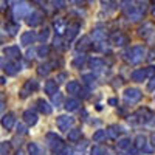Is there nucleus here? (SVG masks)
I'll return each mask as SVG.
<instances>
[{"mask_svg": "<svg viewBox=\"0 0 155 155\" xmlns=\"http://www.w3.org/2000/svg\"><path fill=\"white\" fill-rule=\"evenodd\" d=\"M144 54H146L144 47H141V45H134L130 50L127 51V61L130 62V64H140L141 61H143Z\"/></svg>", "mask_w": 155, "mask_h": 155, "instance_id": "nucleus-1", "label": "nucleus"}, {"mask_svg": "<svg viewBox=\"0 0 155 155\" xmlns=\"http://www.w3.org/2000/svg\"><path fill=\"white\" fill-rule=\"evenodd\" d=\"M47 140H48V144L51 147V150L59 153L62 149H64V143H62V140L56 135V134H48L47 135Z\"/></svg>", "mask_w": 155, "mask_h": 155, "instance_id": "nucleus-2", "label": "nucleus"}, {"mask_svg": "<svg viewBox=\"0 0 155 155\" xmlns=\"http://www.w3.org/2000/svg\"><path fill=\"white\" fill-rule=\"evenodd\" d=\"M31 12H33V11H31L30 3L23 2V0H19V5H16V6H14V14H16L17 17H25V16H30Z\"/></svg>", "mask_w": 155, "mask_h": 155, "instance_id": "nucleus-3", "label": "nucleus"}, {"mask_svg": "<svg viewBox=\"0 0 155 155\" xmlns=\"http://www.w3.org/2000/svg\"><path fill=\"white\" fill-rule=\"evenodd\" d=\"M73 123H74V120L71 118V116H67V115H61L56 120V124L59 127V130H64V132L68 130V129L73 126Z\"/></svg>", "mask_w": 155, "mask_h": 155, "instance_id": "nucleus-4", "label": "nucleus"}, {"mask_svg": "<svg viewBox=\"0 0 155 155\" xmlns=\"http://www.w3.org/2000/svg\"><path fill=\"white\" fill-rule=\"evenodd\" d=\"M127 36L123 34L121 31H115L110 34V44L112 45H116V47H121V45H126L127 44Z\"/></svg>", "mask_w": 155, "mask_h": 155, "instance_id": "nucleus-5", "label": "nucleus"}, {"mask_svg": "<svg viewBox=\"0 0 155 155\" xmlns=\"http://www.w3.org/2000/svg\"><path fill=\"white\" fill-rule=\"evenodd\" d=\"M124 99L127 102H138L141 99V92L138 88H127L124 92Z\"/></svg>", "mask_w": 155, "mask_h": 155, "instance_id": "nucleus-6", "label": "nucleus"}, {"mask_svg": "<svg viewBox=\"0 0 155 155\" xmlns=\"http://www.w3.org/2000/svg\"><path fill=\"white\" fill-rule=\"evenodd\" d=\"M42 19H44V14H42V12L33 11L31 14L28 16V19H27V23L30 25V27H36V25H39V23L42 22Z\"/></svg>", "mask_w": 155, "mask_h": 155, "instance_id": "nucleus-7", "label": "nucleus"}, {"mask_svg": "<svg viewBox=\"0 0 155 155\" xmlns=\"http://www.w3.org/2000/svg\"><path fill=\"white\" fill-rule=\"evenodd\" d=\"M53 27H54V31H56V34L58 36H64L65 34V31H67V23L64 22L62 19H56L54 20V23H53Z\"/></svg>", "mask_w": 155, "mask_h": 155, "instance_id": "nucleus-8", "label": "nucleus"}, {"mask_svg": "<svg viewBox=\"0 0 155 155\" xmlns=\"http://www.w3.org/2000/svg\"><path fill=\"white\" fill-rule=\"evenodd\" d=\"M76 48H78V51H88L90 48H92V42H90V37L88 36H84V37H81V41L78 42V45H76Z\"/></svg>", "mask_w": 155, "mask_h": 155, "instance_id": "nucleus-9", "label": "nucleus"}, {"mask_svg": "<svg viewBox=\"0 0 155 155\" xmlns=\"http://www.w3.org/2000/svg\"><path fill=\"white\" fill-rule=\"evenodd\" d=\"M155 33V28H153V25L152 23H144L143 27L140 28V36L141 37H144V39H147L149 36H152Z\"/></svg>", "mask_w": 155, "mask_h": 155, "instance_id": "nucleus-10", "label": "nucleus"}, {"mask_svg": "<svg viewBox=\"0 0 155 155\" xmlns=\"http://www.w3.org/2000/svg\"><path fill=\"white\" fill-rule=\"evenodd\" d=\"M146 78H149V74H147V70H146V68H138V70H135V71L132 73V79H134V81H137V82L144 81Z\"/></svg>", "mask_w": 155, "mask_h": 155, "instance_id": "nucleus-11", "label": "nucleus"}, {"mask_svg": "<svg viewBox=\"0 0 155 155\" xmlns=\"http://www.w3.org/2000/svg\"><path fill=\"white\" fill-rule=\"evenodd\" d=\"M143 12L144 11H141L140 8H137V6H134L130 11H129V12H126V14H127V17L129 19H130V20H134V22H137V20H140L141 17H143Z\"/></svg>", "mask_w": 155, "mask_h": 155, "instance_id": "nucleus-12", "label": "nucleus"}, {"mask_svg": "<svg viewBox=\"0 0 155 155\" xmlns=\"http://www.w3.org/2000/svg\"><path fill=\"white\" fill-rule=\"evenodd\" d=\"M79 28H81L79 23H71V25H68V28H67V39H68V41H73V39L76 37Z\"/></svg>", "mask_w": 155, "mask_h": 155, "instance_id": "nucleus-13", "label": "nucleus"}, {"mask_svg": "<svg viewBox=\"0 0 155 155\" xmlns=\"http://www.w3.org/2000/svg\"><path fill=\"white\" fill-rule=\"evenodd\" d=\"M137 115L138 116H141L140 118V123H149V120L152 118V112L149 110V109H140L138 112H137Z\"/></svg>", "mask_w": 155, "mask_h": 155, "instance_id": "nucleus-14", "label": "nucleus"}, {"mask_svg": "<svg viewBox=\"0 0 155 155\" xmlns=\"http://www.w3.org/2000/svg\"><path fill=\"white\" fill-rule=\"evenodd\" d=\"M3 53H5V56H8V58H11V59L20 58V51H19L17 47H6V48L3 50Z\"/></svg>", "mask_w": 155, "mask_h": 155, "instance_id": "nucleus-15", "label": "nucleus"}, {"mask_svg": "<svg viewBox=\"0 0 155 155\" xmlns=\"http://www.w3.org/2000/svg\"><path fill=\"white\" fill-rule=\"evenodd\" d=\"M45 92H47L48 95H54V93H58V82H56L54 79L47 81V84H45Z\"/></svg>", "mask_w": 155, "mask_h": 155, "instance_id": "nucleus-16", "label": "nucleus"}, {"mask_svg": "<svg viewBox=\"0 0 155 155\" xmlns=\"http://www.w3.org/2000/svg\"><path fill=\"white\" fill-rule=\"evenodd\" d=\"M34 39H36L34 33H33V31H27V33L22 34V44H23V45H30V44L34 42Z\"/></svg>", "mask_w": 155, "mask_h": 155, "instance_id": "nucleus-17", "label": "nucleus"}, {"mask_svg": "<svg viewBox=\"0 0 155 155\" xmlns=\"http://www.w3.org/2000/svg\"><path fill=\"white\" fill-rule=\"evenodd\" d=\"M65 109H67L68 112H74V110H78V109H79V101L74 99V98H70V99L65 102Z\"/></svg>", "mask_w": 155, "mask_h": 155, "instance_id": "nucleus-18", "label": "nucleus"}, {"mask_svg": "<svg viewBox=\"0 0 155 155\" xmlns=\"http://www.w3.org/2000/svg\"><path fill=\"white\" fill-rule=\"evenodd\" d=\"M23 118H25V123H27V124H31V126H34V124L37 123L36 113H33V112H30V110L23 113Z\"/></svg>", "mask_w": 155, "mask_h": 155, "instance_id": "nucleus-19", "label": "nucleus"}, {"mask_svg": "<svg viewBox=\"0 0 155 155\" xmlns=\"http://www.w3.org/2000/svg\"><path fill=\"white\" fill-rule=\"evenodd\" d=\"M90 67H92L93 70H102L104 68V61H102L101 58H93L92 61H90Z\"/></svg>", "mask_w": 155, "mask_h": 155, "instance_id": "nucleus-20", "label": "nucleus"}, {"mask_svg": "<svg viewBox=\"0 0 155 155\" xmlns=\"http://www.w3.org/2000/svg\"><path fill=\"white\" fill-rule=\"evenodd\" d=\"M79 90H81V85L78 81H70L67 84V92L68 93H79Z\"/></svg>", "mask_w": 155, "mask_h": 155, "instance_id": "nucleus-21", "label": "nucleus"}, {"mask_svg": "<svg viewBox=\"0 0 155 155\" xmlns=\"http://www.w3.org/2000/svg\"><path fill=\"white\" fill-rule=\"evenodd\" d=\"M106 135L110 138V140H115V138H118L120 135V127H116V126H110L107 130H106Z\"/></svg>", "mask_w": 155, "mask_h": 155, "instance_id": "nucleus-22", "label": "nucleus"}, {"mask_svg": "<svg viewBox=\"0 0 155 155\" xmlns=\"http://www.w3.org/2000/svg\"><path fill=\"white\" fill-rule=\"evenodd\" d=\"M37 109L41 110L42 113H45V115H50V113H51V107L48 106V102H45L44 99L37 101Z\"/></svg>", "mask_w": 155, "mask_h": 155, "instance_id": "nucleus-23", "label": "nucleus"}, {"mask_svg": "<svg viewBox=\"0 0 155 155\" xmlns=\"http://www.w3.org/2000/svg\"><path fill=\"white\" fill-rule=\"evenodd\" d=\"M2 126L6 127V129H11L12 126H14V115H12V113H8L5 118L2 120Z\"/></svg>", "mask_w": 155, "mask_h": 155, "instance_id": "nucleus-24", "label": "nucleus"}, {"mask_svg": "<svg viewBox=\"0 0 155 155\" xmlns=\"http://www.w3.org/2000/svg\"><path fill=\"white\" fill-rule=\"evenodd\" d=\"M130 146H132L130 138H121V140L118 141V147H120L121 150H130Z\"/></svg>", "mask_w": 155, "mask_h": 155, "instance_id": "nucleus-25", "label": "nucleus"}, {"mask_svg": "<svg viewBox=\"0 0 155 155\" xmlns=\"http://www.w3.org/2000/svg\"><path fill=\"white\" fill-rule=\"evenodd\" d=\"M101 6H102V9L113 11L116 8V0H101Z\"/></svg>", "mask_w": 155, "mask_h": 155, "instance_id": "nucleus-26", "label": "nucleus"}, {"mask_svg": "<svg viewBox=\"0 0 155 155\" xmlns=\"http://www.w3.org/2000/svg\"><path fill=\"white\" fill-rule=\"evenodd\" d=\"M81 138V129H71L68 132V140L70 141H78Z\"/></svg>", "mask_w": 155, "mask_h": 155, "instance_id": "nucleus-27", "label": "nucleus"}, {"mask_svg": "<svg viewBox=\"0 0 155 155\" xmlns=\"http://www.w3.org/2000/svg\"><path fill=\"white\" fill-rule=\"evenodd\" d=\"M84 64H85V56L81 54V56H76V58H74V61H73V67H74V68H81Z\"/></svg>", "mask_w": 155, "mask_h": 155, "instance_id": "nucleus-28", "label": "nucleus"}, {"mask_svg": "<svg viewBox=\"0 0 155 155\" xmlns=\"http://www.w3.org/2000/svg\"><path fill=\"white\" fill-rule=\"evenodd\" d=\"M135 141H137V143H135V144H137V149H144L146 144H147V143H146V137H143V135L137 137Z\"/></svg>", "mask_w": 155, "mask_h": 155, "instance_id": "nucleus-29", "label": "nucleus"}, {"mask_svg": "<svg viewBox=\"0 0 155 155\" xmlns=\"http://www.w3.org/2000/svg\"><path fill=\"white\" fill-rule=\"evenodd\" d=\"M106 138V130H96L93 134V141H101Z\"/></svg>", "mask_w": 155, "mask_h": 155, "instance_id": "nucleus-30", "label": "nucleus"}, {"mask_svg": "<svg viewBox=\"0 0 155 155\" xmlns=\"http://www.w3.org/2000/svg\"><path fill=\"white\" fill-rule=\"evenodd\" d=\"M17 67L16 65H12V64H8V65H5V71L8 73V74H16L17 73Z\"/></svg>", "mask_w": 155, "mask_h": 155, "instance_id": "nucleus-31", "label": "nucleus"}, {"mask_svg": "<svg viewBox=\"0 0 155 155\" xmlns=\"http://www.w3.org/2000/svg\"><path fill=\"white\" fill-rule=\"evenodd\" d=\"M37 53H39V56H42V58H44V56H47V54L50 53V48H48L47 45H42V47H39V48H37Z\"/></svg>", "mask_w": 155, "mask_h": 155, "instance_id": "nucleus-32", "label": "nucleus"}, {"mask_svg": "<svg viewBox=\"0 0 155 155\" xmlns=\"http://www.w3.org/2000/svg\"><path fill=\"white\" fill-rule=\"evenodd\" d=\"M28 149H30V153L31 155H41V149H39L37 144H34V143H31Z\"/></svg>", "mask_w": 155, "mask_h": 155, "instance_id": "nucleus-33", "label": "nucleus"}, {"mask_svg": "<svg viewBox=\"0 0 155 155\" xmlns=\"http://www.w3.org/2000/svg\"><path fill=\"white\" fill-rule=\"evenodd\" d=\"M8 31H9V34H16L19 31V25L17 23H8Z\"/></svg>", "mask_w": 155, "mask_h": 155, "instance_id": "nucleus-34", "label": "nucleus"}, {"mask_svg": "<svg viewBox=\"0 0 155 155\" xmlns=\"http://www.w3.org/2000/svg\"><path fill=\"white\" fill-rule=\"evenodd\" d=\"M82 81H85L87 84H92V82H95V76L93 74H82Z\"/></svg>", "mask_w": 155, "mask_h": 155, "instance_id": "nucleus-35", "label": "nucleus"}, {"mask_svg": "<svg viewBox=\"0 0 155 155\" xmlns=\"http://www.w3.org/2000/svg\"><path fill=\"white\" fill-rule=\"evenodd\" d=\"M92 155H104V149L99 147V146H95L92 149Z\"/></svg>", "mask_w": 155, "mask_h": 155, "instance_id": "nucleus-36", "label": "nucleus"}, {"mask_svg": "<svg viewBox=\"0 0 155 155\" xmlns=\"http://www.w3.org/2000/svg\"><path fill=\"white\" fill-rule=\"evenodd\" d=\"M50 64H47V65H42V67H39V74H47L50 71Z\"/></svg>", "mask_w": 155, "mask_h": 155, "instance_id": "nucleus-37", "label": "nucleus"}, {"mask_svg": "<svg viewBox=\"0 0 155 155\" xmlns=\"http://www.w3.org/2000/svg\"><path fill=\"white\" fill-rule=\"evenodd\" d=\"M8 152H9V144H6V143L0 144V153H2V155H6Z\"/></svg>", "mask_w": 155, "mask_h": 155, "instance_id": "nucleus-38", "label": "nucleus"}, {"mask_svg": "<svg viewBox=\"0 0 155 155\" xmlns=\"http://www.w3.org/2000/svg\"><path fill=\"white\" fill-rule=\"evenodd\" d=\"M25 88H28V90H36V88H37V82H36V81H28L27 85H25Z\"/></svg>", "mask_w": 155, "mask_h": 155, "instance_id": "nucleus-39", "label": "nucleus"}, {"mask_svg": "<svg viewBox=\"0 0 155 155\" xmlns=\"http://www.w3.org/2000/svg\"><path fill=\"white\" fill-rule=\"evenodd\" d=\"M53 102L56 106H59L61 102H62V95L61 93H56V95H53Z\"/></svg>", "mask_w": 155, "mask_h": 155, "instance_id": "nucleus-40", "label": "nucleus"}, {"mask_svg": "<svg viewBox=\"0 0 155 155\" xmlns=\"http://www.w3.org/2000/svg\"><path fill=\"white\" fill-rule=\"evenodd\" d=\"M39 39H41V41H47V39H48V28L42 30V33L39 34Z\"/></svg>", "mask_w": 155, "mask_h": 155, "instance_id": "nucleus-41", "label": "nucleus"}, {"mask_svg": "<svg viewBox=\"0 0 155 155\" xmlns=\"http://www.w3.org/2000/svg\"><path fill=\"white\" fill-rule=\"evenodd\" d=\"M147 90H150V92H153V90H155V76H152L150 82L147 84Z\"/></svg>", "mask_w": 155, "mask_h": 155, "instance_id": "nucleus-42", "label": "nucleus"}, {"mask_svg": "<svg viewBox=\"0 0 155 155\" xmlns=\"http://www.w3.org/2000/svg\"><path fill=\"white\" fill-rule=\"evenodd\" d=\"M146 70H147V74H149V76H155V67H153V65L147 67Z\"/></svg>", "mask_w": 155, "mask_h": 155, "instance_id": "nucleus-43", "label": "nucleus"}, {"mask_svg": "<svg viewBox=\"0 0 155 155\" xmlns=\"http://www.w3.org/2000/svg\"><path fill=\"white\" fill-rule=\"evenodd\" d=\"M5 8H6V0H0V9L3 11Z\"/></svg>", "mask_w": 155, "mask_h": 155, "instance_id": "nucleus-44", "label": "nucleus"}, {"mask_svg": "<svg viewBox=\"0 0 155 155\" xmlns=\"http://www.w3.org/2000/svg\"><path fill=\"white\" fill-rule=\"evenodd\" d=\"M73 2H74L76 5H84V3H85V0H73Z\"/></svg>", "mask_w": 155, "mask_h": 155, "instance_id": "nucleus-45", "label": "nucleus"}, {"mask_svg": "<svg viewBox=\"0 0 155 155\" xmlns=\"http://www.w3.org/2000/svg\"><path fill=\"white\" fill-rule=\"evenodd\" d=\"M109 104H112V106H115V104H116V99H109Z\"/></svg>", "mask_w": 155, "mask_h": 155, "instance_id": "nucleus-46", "label": "nucleus"}, {"mask_svg": "<svg viewBox=\"0 0 155 155\" xmlns=\"http://www.w3.org/2000/svg\"><path fill=\"white\" fill-rule=\"evenodd\" d=\"M34 2H36V3H42V2H44V0H34Z\"/></svg>", "mask_w": 155, "mask_h": 155, "instance_id": "nucleus-47", "label": "nucleus"}, {"mask_svg": "<svg viewBox=\"0 0 155 155\" xmlns=\"http://www.w3.org/2000/svg\"><path fill=\"white\" fill-rule=\"evenodd\" d=\"M152 14H153V17H155V6L152 8Z\"/></svg>", "mask_w": 155, "mask_h": 155, "instance_id": "nucleus-48", "label": "nucleus"}, {"mask_svg": "<svg viewBox=\"0 0 155 155\" xmlns=\"http://www.w3.org/2000/svg\"><path fill=\"white\" fill-rule=\"evenodd\" d=\"M152 140H153V143H155V134H153V137H152Z\"/></svg>", "mask_w": 155, "mask_h": 155, "instance_id": "nucleus-49", "label": "nucleus"}, {"mask_svg": "<svg viewBox=\"0 0 155 155\" xmlns=\"http://www.w3.org/2000/svg\"><path fill=\"white\" fill-rule=\"evenodd\" d=\"M153 2H155V0H153Z\"/></svg>", "mask_w": 155, "mask_h": 155, "instance_id": "nucleus-50", "label": "nucleus"}]
</instances>
